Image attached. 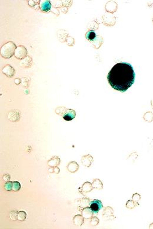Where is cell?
I'll return each instance as SVG.
<instances>
[{"label":"cell","instance_id":"obj_1","mask_svg":"<svg viewBox=\"0 0 153 229\" xmlns=\"http://www.w3.org/2000/svg\"><path fill=\"white\" fill-rule=\"evenodd\" d=\"M135 76L134 71L130 63L120 62L109 71L107 79L113 89L124 92L134 83Z\"/></svg>","mask_w":153,"mask_h":229},{"label":"cell","instance_id":"obj_2","mask_svg":"<svg viewBox=\"0 0 153 229\" xmlns=\"http://www.w3.org/2000/svg\"><path fill=\"white\" fill-rule=\"evenodd\" d=\"M17 48L16 45L12 41H9L4 45L1 48V55L2 57L5 59H9L14 55Z\"/></svg>","mask_w":153,"mask_h":229},{"label":"cell","instance_id":"obj_3","mask_svg":"<svg viewBox=\"0 0 153 229\" xmlns=\"http://www.w3.org/2000/svg\"><path fill=\"white\" fill-rule=\"evenodd\" d=\"M27 50L24 46L20 45L17 47L15 52L14 56L18 59H23L27 57Z\"/></svg>","mask_w":153,"mask_h":229},{"label":"cell","instance_id":"obj_4","mask_svg":"<svg viewBox=\"0 0 153 229\" xmlns=\"http://www.w3.org/2000/svg\"><path fill=\"white\" fill-rule=\"evenodd\" d=\"M90 209L91 210L92 213L94 214H97L100 210L101 209H103V205L101 201L97 199H95L91 201L90 203Z\"/></svg>","mask_w":153,"mask_h":229},{"label":"cell","instance_id":"obj_5","mask_svg":"<svg viewBox=\"0 0 153 229\" xmlns=\"http://www.w3.org/2000/svg\"><path fill=\"white\" fill-rule=\"evenodd\" d=\"M2 72L8 78H12L16 74V71L14 68L10 65H7L2 69Z\"/></svg>","mask_w":153,"mask_h":229},{"label":"cell","instance_id":"obj_6","mask_svg":"<svg viewBox=\"0 0 153 229\" xmlns=\"http://www.w3.org/2000/svg\"><path fill=\"white\" fill-rule=\"evenodd\" d=\"M32 65H33V59L29 56H27V57L22 59L20 63V66L24 68H30Z\"/></svg>","mask_w":153,"mask_h":229},{"label":"cell","instance_id":"obj_7","mask_svg":"<svg viewBox=\"0 0 153 229\" xmlns=\"http://www.w3.org/2000/svg\"><path fill=\"white\" fill-rule=\"evenodd\" d=\"M75 112L74 110L73 109H68L67 111L65 112V113L63 115L64 119H65L67 121H72L73 119H74L75 117Z\"/></svg>","mask_w":153,"mask_h":229},{"label":"cell","instance_id":"obj_8","mask_svg":"<svg viewBox=\"0 0 153 229\" xmlns=\"http://www.w3.org/2000/svg\"><path fill=\"white\" fill-rule=\"evenodd\" d=\"M51 5L50 1H42L40 4V8L43 12H47L50 10Z\"/></svg>","mask_w":153,"mask_h":229},{"label":"cell","instance_id":"obj_9","mask_svg":"<svg viewBox=\"0 0 153 229\" xmlns=\"http://www.w3.org/2000/svg\"><path fill=\"white\" fill-rule=\"evenodd\" d=\"M144 121L148 122H151L153 121V113L151 112H147L143 116Z\"/></svg>","mask_w":153,"mask_h":229},{"label":"cell","instance_id":"obj_10","mask_svg":"<svg viewBox=\"0 0 153 229\" xmlns=\"http://www.w3.org/2000/svg\"><path fill=\"white\" fill-rule=\"evenodd\" d=\"M86 38L88 39V40H89L90 41H94V39L95 38L96 34L95 33V32L93 31H88L86 34Z\"/></svg>","mask_w":153,"mask_h":229},{"label":"cell","instance_id":"obj_11","mask_svg":"<svg viewBox=\"0 0 153 229\" xmlns=\"http://www.w3.org/2000/svg\"><path fill=\"white\" fill-rule=\"evenodd\" d=\"M30 81H31V78L30 77H24L21 79V84L24 87H28L30 85Z\"/></svg>","mask_w":153,"mask_h":229},{"label":"cell","instance_id":"obj_12","mask_svg":"<svg viewBox=\"0 0 153 229\" xmlns=\"http://www.w3.org/2000/svg\"><path fill=\"white\" fill-rule=\"evenodd\" d=\"M139 204L137 202H134V200H129L128 201L127 203L126 207L128 208V209H133L136 206H138Z\"/></svg>","mask_w":153,"mask_h":229},{"label":"cell","instance_id":"obj_13","mask_svg":"<svg viewBox=\"0 0 153 229\" xmlns=\"http://www.w3.org/2000/svg\"><path fill=\"white\" fill-rule=\"evenodd\" d=\"M21 189V185L18 182H13V187L12 190L14 191H17L20 190Z\"/></svg>","mask_w":153,"mask_h":229},{"label":"cell","instance_id":"obj_14","mask_svg":"<svg viewBox=\"0 0 153 229\" xmlns=\"http://www.w3.org/2000/svg\"><path fill=\"white\" fill-rule=\"evenodd\" d=\"M12 187H13V182H8L5 184L4 188L7 191H11L12 190Z\"/></svg>","mask_w":153,"mask_h":229},{"label":"cell","instance_id":"obj_15","mask_svg":"<svg viewBox=\"0 0 153 229\" xmlns=\"http://www.w3.org/2000/svg\"><path fill=\"white\" fill-rule=\"evenodd\" d=\"M94 187L97 189H102L103 186H102V183H101L99 180H95V181L94 182Z\"/></svg>","mask_w":153,"mask_h":229},{"label":"cell","instance_id":"obj_16","mask_svg":"<svg viewBox=\"0 0 153 229\" xmlns=\"http://www.w3.org/2000/svg\"><path fill=\"white\" fill-rule=\"evenodd\" d=\"M132 199H133V200L134 201V202H137L138 201H139L141 199V195L140 194H138V193H135V194H133Z\"/></svg>","mask_w":153,"mask_h":229},{"label":"cell","instance_id":"obj_17","mask_svg":"<svg viewBox=\"0 0 153 229\" xmlns=\"http://www.w3.org/2000/svg\"><path fill=\"white\" fill-rule=\"evenodd\" d=\"M14 81H15V84H16V85H19V84H20L21 83V79L20 78L16 79Z\"/></svg>","mask_w":153,"mask_h":229},{"label":"cell","instance_id":"obj_18","mask_svg":"<svg viewBox=\"0 0 153 229\" xmlns=\"http://www.w3.org/2000/svg\"><path fill=\"white\" fill-rule=\"evenodd\" d=\"M149 228H150V229H153V223H152L151 224H150V226H149Z\"/></svg>","mask_w":153,"mask_h":229},{"label":"cell","instance_id":"obj_19","mask_svg":"<svg viewBox=\"0 0 153 229\" xmlns=\"http://www.w3.org/2000/svg\"><path fill=\"white\" fill-rule=\"evenodd\" d=\"M151 107H152V108L153 109V100L151 101Z\"/></svg>","mask_w":153,"mask_h":229}]
</instances>
